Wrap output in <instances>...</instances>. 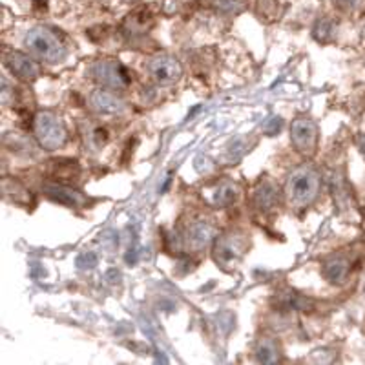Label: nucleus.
<instances>
[{"instance_id":"f257e3e1","label":"nucleus","mask_w":365,"mask_h":365,"mask_svg":"<svg viewBox=\"0 0 365 365\" xmlns=\"http://www.w3.org/2000/svg\"><path fill=\"white\" fill-rule=\"evenodd\" d=\"M24 46L35 58L44 61V63H61L66 57L64 44L48 28L29 29L24 37Z\"/></svg>"},{"instance_id":"7ed1b4c3","label":"nucleus","mask_w":365,"mask_h":365,"mask_svg":"<svg viewBox=\"0 0 365 365\" xmlns=\"http://www.w3.org/2000/svg\"><path fill=\"white\" fill-rule=\"evenodd\" d=\"M34 133L44 150L63 148L68 141V132L61 117L51 112H41L34 119Z\"/></svg>"},{"instance_id":"423d86ee","label":"nucleus","mask_w":365,"mask_h":365,"mask_svg":"<svg viewBox=\"0 0 365 365\" xmlns=\"http://www.w3.org/2000/svg\"><path fill=\"white\" fill-rule=\"evenodd\" d=\"M247 250V241L243 234H225L214 243V259L220 265H234Z\"/></svg>"},{"instance_id":"ddd939ff","label":"nucleus","mask_w":365,"mask_h":365,"mask_svg":"<svg viewBox=\"0 0 365 365\" xmlns=\"http://www.w3.org/2000/svg\"><path fill=\"white\" fill-rule=\"evenodd\" d=\"M44 194L50 197V200L57 201L61 205H66V207H83L84 197L75 192L73 188L63 185V182H57V185H46Z\"/></svg>"},{"instance_id":"f3484780","label":"nucleus","mask_w":365,"mask_h":365,"mask_svg":"<svg viewBox=\"0 0 365 365\" xmlns=\"http://www.w3.org/2000/svg\"><path fill=\"white\" fill-rule=\"evenodd\" d=\"M237 195H240V188H237L234 182H221L220 187L216 188V192H214L212 201H214V205H217V207L225 208L230 207V205L237 200Z\"/></svg>"},{"instance_id":"5701e85b","label":"nucleus","mask_w":365,"mask_h":365,"mask_svg":"<svg viewBox=\"0 0 365 365\" xmlns=\"http://www.w3.org/2000/svg\"><path fill=\"white\" fill-rule=\"evenodd\" d=\"M358 148H360L361 155H364V158H365V133H364V135L358 137Z\"/></svg>"},{"instance_id":"aec40b11","label":"nucleus","mask_w":365,"mask_h":365,"mask_svg":"<svg viewBox=\"0 0 365 365\" xmlns=\"http://www.w3.org/2000/svg\"><path fill=\"white\" fill-rule=\"evenodd\" d=\"M214 6L223 13H240L245 8V0H214Z\"/></svg>"},{"instance_id":"20e7f679","label":"nucleus","mask_w":365,"mask_h":365,"mask_svg":"<svg viewBox=\"0 0 365 365\" xmlns=\"http://www.w3.org/2000/svg\"><path fill=\"white\" fill-rule=\"evenodd\" d=\"M91 75L93 79L99 84H103L104 88H110V90H125L130 83H132V77H130V71L126 70V66L115 58H103V61H97L93 66H91Z\"/></svg>"},{"instance_id":"a211bd4d","label":"nucleus","mask_w":365,"mask_h":365,"mask_svg":"<svg viewBox=\"0 0 365 365\" xmlns=\"http://www.w3.org/2000/svg\"><path fill=\"white\" fill-rule=\"evenodd\" d=\"M278 305L283 309H289V311H309V309H312V299L303 298L294 292H283L278 298Z\"/></svg>"},{"instance_id":"2eb2a0df","label":"nucleus","mask_w":365,"mask_h":365,"mask_svg":"<svg viewBox=\"0 0 365 365\" xmlns=\"http://www.w3.org/2000/svg\"><path fill=\"white\" fill-rule=\"evenodd\" d=\"M154 26V17L150 15L148 9L141 8L135 9L133 13H130L125 21V28L128 29V34H146L150 28Z\"/></svg>"},{"instance_id":"412c9836","label":"nucleus","mask_w":365,"mask_h":365,"mask_svg":"<svg viewBox=\"0 0 365 365\" xmlns=\"http://www.w3.org/2000/svg\"><path fill=\"white\" fill-rule=\"evenodd\" d=\"M77 263H79V265H83V263H86V265H84V267H88V269H91V267H96V265H97V256H96V254H91V252L83 254V256H81L79 259H77Z\"/></svg>"},{"instance_id":"39448f33","label":"nucleus","mask_w":365,"mask_h":365,"mask_svg":"<svg viewBox=\"0 0 365 365\" xmlns=\"http://www.w3.org/2000/svg\"><path fill=\"white\" fill-rule=\"evenodd\" d=\"M318 125L309 117H296L291 125V139L294 148L305 158L316 154L318 148Z\"/></svg>"},{"instance_id":"9d476101","label":"nucleus","mask_w":365,"mask_h":365,"mask_svg":"<svg viewBox=\"0 0 365 365\" xmlns=\"http://www.w3.org/2000/svg\"><path fill=\"white\" fill-rule=\"evenodd\" d=\"M91 110L101 117H117L125 112V103L108 90H96L90 96Z\"/></svg>"},{"instance_id":"0eeeda50","label":"nucleus","mask_w":365,"mask_h":365,"mask_svg":"<svg viewBox=\"0 0 365 365\" xmlns=\"http://www.w3.org/2000/svg\"><path fill=\"white\" fill-rule=\"evenodd\" d=\"M148 71L158 84H174L181 79L182 66L172 55H158L150 61Z\"/></svg>"},{"instance_id":"b1692460","label":"nucleus","mask_w":365,"mask_h":365,"mask_svg":"<svg viewBox=\"0 0 365 365\" xmlns=\"http://www.w3.org/2000/svg\"><path fill=\"white\" fill-rule=\"evenodd\" d=\"M126 2H132V0H126Z\"/></svg>"},{"instance_id":"dca6fc26","label":"nucleus","mask_w":365,"mask_h":365,"mask_svg":"<svg viewBox=\"0 0 365 365\" xmlns=\"http://www.w3.org/2000/svg\"><path fill=\"white\" fill-rule=\"evenodd\" d=\"M256 360L259 364H278L282 361V351L279 345L272 338H262L256 344Z\"/></svg>"},{"instance_id":"9b49d317","label":"nucleus","mask_w":365,"mask_h":365,"mask_svg":"<svg viewBox=\"0 0 365 365\" xmlns=\"http://www.w3.org/2000/svg\"><path fill=\"white\" fill-rule=\"evenodd\" d=\"M212 237H214V227L205 220H194L187 227V232H185V240H187L188 247L194 250L207 247Z\"/></svg>"},{"instance_id":"1a4fd4ad","label":"nucleus","mask_w":365,"mask_h":365,"mask_svg":"<svg viewBox=\"0 0 365 365\" xmlns=\"http://www.w3.org/2000/svg\"><path fill=\"white\" fill-rule=\"evenodd\" d=\"M4 63L9 68V71L17 79L24 81V83H31V81H35L38 77L37 63L31 61L26 53H21V51H6Z\"/></svg>"},{"instance_id":"4468645a","label":"nucleus","mask_w":365,"mask_h":365,"mask_svg":"<svg viewBox=\"0 0 365 365\" xmlns=\"http://www.w3.org/2000/svg\"><path fill=\"white\" fill-rule=\"evenodd\" d=\"M50 175L63 185L79 181L81 166L71 159H55V161H50Z\"/></svg>"},{"instance_id":"f8f14e48","label":"nucleus","mask_w":365,"mask_h":365,"mask_svg":"<svg viewBox=\"0 0 365 365\" xmlns=\"http://www.w3.org/2000/svg\"><path fill=\"white\" fill-rule=\"evenodd\" d=\"M279 200H282V195H279L278 185H274L269 179L259 182L254 190V205L262 212L274 210L279 205Z\"/></svg>"},{"instance_id":"f03ea898","label":"nucleus","mask_w":365,"mask_h":365,"mask_svg":"<svg viewBox=\"0 0 365 365\" xmlns=\"http://www.w3.org/2000/svg\"><path fill=\"white\" fill-rule=\"evenodd\" d=\"M319 185H322V179L318 172L309 166H302L289 175L285 187L287 197L294 207H307L318 197Z\"/></svg>"},{"instance_id":"6ab92c4d","label":"nucleus","mask_w":365,"mask_h":365,"mask_svg":"<svg viewBox=\"0 0 365 365\" xmlns=\"http://www.w3.org/2000/svg\"><path fill=\"white\" fill-rule=\"evenodd\" d=\"M336 22L332 19H319L314 26V38L318 42H331L336 37Z\"/></svg>"},{"instance_id":"6e6552de","label":"nucleus","mask_w":365,"mask_h":365,"mask_svg":"<svg viewBox=\"0 0 365 365\" xmlns=\"http://www.w3.org/2000/svg\"><path fill=\"white\" fill-rule=\"evenodd\" d=\"M351 259L344 254H332L322 263V274L331 285H345L351 278Z\"/></svg>"},{"instance_id":"4be33fe9","label":"nucleus","mask_w":365,"mask_h":365,"mask_svg":"<svg viewBox=\"0 0 365 365\" xmlns=\"http://www.w3.org/2000/svg\"><path fill=\"white\" fill-rule=\"evenodd\" d=\"M332 2L341 9H354L360 4V0H332Z\"/></svg>"}]
</instances>
